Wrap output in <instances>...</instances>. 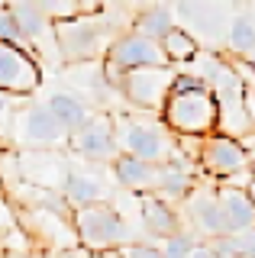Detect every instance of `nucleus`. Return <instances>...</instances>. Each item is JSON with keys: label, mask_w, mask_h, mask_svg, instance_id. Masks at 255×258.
<instances>
[{"label": "nucleus", "mask_w": 255, "mask_h": 258, "mask_svg": "<svg viewBox=\"0 0 255 258\" xmlns=\"http://www.w3.org/2000/svg\"><path fill=\"white\" fill-rule=\"evenodd\" d=\"M52 36H55V48L61 52V58L71 61V64L97 61L100 55H107L110 42L116 39L113 36V23H110L103 13H94V10L78 13L75 20L55 23Z\"/></svg>", "instance_id": "1"}, {"label": "nucleus", "mask_w": 255, "mask_h": 258, "mask_svg": "<svg viewBox=\"0 0 255 258\" xmlns=\"http://www.w3.org/2000/svg\"><path fill=\"white\" fill-rule=\"evenodd\" d=\"M162 119L171 136H197V139H204V136L220 129V113H217V100H213L210 87L168 94V100L162 107Z\"/></svg>", "instance_id": "2"}, {"label": "nucleus", "mask_w": 255, "mask_h": 258, "mask_svg": "<svg viewBox=\"0 0 255 258\" xmlns=\"http://www.w3.org/2000/svg\"><path fill=\"white\" fill-rule=\"evenodd\" d=\"M116 123V145L119 155H130L149 165H165L171 161L174 149V136L165 126L149 123V119H133V116H113Z\"/></svg>", "instance_id": "3"}, {"label": "nucleus", "mask_w": 255, "mask_h": 258, "mask_svg": "<svg viewBox=\"0 0 255 258\" xmlns=\"http://www.w3.org/2000/svg\"><path fill=\"white\" fill-rule=\"evenodd\" d=\"M71 229L75 239H81L94 252H110V248L126 245V216L113 204H91L71 210Z\"/></svg>", "instance_id": "4"}, {"label": "nucleus", "mask_w": 255, "mask_h": 258, "mask_svg": "<svg viewBox=\"0 0 255 258\" xmlns=\"http://www.w3.org/2000/svg\"><path fill=\"white\" fill-rule=\"evenodd\" d=\"M201 78H210L207 87H213V100H217V113H220V126H226V136L242 133L249 126V113H245V84L239 78V71L233 64L213 58L207 61V75Z\"/></svg>", "instance_id": "5"}, {"label": "nucleus", "mask_w": 255, "mask_h": 258, "mask_svg": "<svg viewBox=\"0 0 255 258\" xmlns=\"http://www.w3.org/2000/svg\"><path fill=\"white\" fill-rule=\"evenodd\" d=\"M142 68H171L165 58L162 45L152 39L139 36V32H119L107 48V71L116 78L130 75V71H142Z\"/></svg>", "instance_id": "6"}, {"label": "nucleus", "mask_w": 255, "mask_h": 258, "mask_svg": "<svg viewBox=\"0 0 255 258\" xmlns=\"http://www.w3.org/2000/svg\"><path fill=\"white\" fill-rule=\"evenodd\" d=\"M68 149L78 158L94 161V165H113L119 158V145H116V123L110 113H94L78 133L68 136Z\"/></svg>", "instance_id": "7"}, {"label": "nucleus", "mask_w": 255, "mask_h": 258, "mask_svg": "<svg viewBox=\"0 0 255 258\" xmlns=\"http://www.w3.org/2000/svg\"><path fill=\"white\" fill-rule=\"evenodd\" d=\"M13 139L26 149H68V133L52 119V113L42 103L17 107L13 116Z\"/></svg>", "instance_id": "8"}, {"label": "nucleus", "mask_w": 255, "mask_h": 258, "mask_svg": "<svg viewBox=\"0 0 255 258\" xmlns=\"http://www.w3.org/2000/svg\"><path fill=\"white\" fill-rule=\"evenodd\" d=\"M171 81H174V68H142L116 78V84H119V94L136 110L162 113L165 100L171 94Z\"/></svg>", "instance_id": "9"}, {"label": "nucleus", "mask_w": 255, "mask_h": 258, "mask_svg": "<svg viewBox=\"0 0 255 258\" xmlns=\"http://www.w3.org/2000/svg\"><path fill=\"white\" fill-rule=\"evenodd\" d=\"M42 84V64L33 48L0 42V91L10 97H29Z\"/></svg>", "instance_id": "10"}, {"label": "nucleus", "mask_w": 255, "mask_h": 258, "mask_svg": "<svg viewBox=\"0 0 255 258\" xmlns=\"http://www.w3.org/2000/svg\"><path fill=\"white\" fill-rule=\"evenodd\" d=\"M201 165L213 177H236L249 168V152L239 145V139L226 133H210L201 139Z\"/></svg>", "instance_id": "11"}, {"label": "nucleus", "mask_w": 255, "mask_h": 258, "mask_svg": "<svg viewBox=\"0 0 255 258\" xmlns=\"http://www.w3.org/2000/svg\"><path fill=\"white\" fill-rule=\"evenodd\" d=\"M171 13L184 20V26H181V29H187L190 36H194V32H201L204 42L217 45L220 39H226V23H229L226 7L207 4V0H190V4H178Z\"/></svg>", "instance_id": "12"}, {"label": "nucleus", "mask_w": 255, "mask_h": 258, "mask_svg": "<svg viewBox=\"0 0 255 258\" xmlns=\"http://www.w3.org/2000/svg\"><path fill=\"white\" fill-rule=\"evenodd\" d=\"M184 213L190 226H194V232H201V236L210 242L217 236H226V229H223V216H220V204H217V190L213 187H197L184 197Z\"/></svg>", "instance_id": "13"}, {"label": "nucleus", "mask_w": 255, "mask_h": 258, "mask_svg": "<svg viewBox=\"0 0 255 258\" xmlns=\"http://www.w3.org/2000/svg\"><path fill=\"white\" fill-rule=\"evenodd\" d=\"M61 197L71 207H91V204H110V184L97 171H84V168H68L61 177Z\"/></svg>", "instance_id": "14"}, {"label": "nucleus", "mask_w": 255, "mask_h": 258, "mask_svg": "<svg viewBox=\"0 0 255 258\" xmlns=\"http://www.w3.org/2000/svg\"><path fill=\"white\" fill-rule=\"evenodd\" d=\"M217 204H220V216H223L226 236L255 229V204H252V197H249L245 187H229V184H223V187H217Z\"/></svg>", "instance_id": "15"}, {"label": "nucleus", "mask_w": 255, "mask_h": 258, "mask_svg": "<svg viewBox=\"0 0 255 258\" xmlns=\"http://www.w3.org/2000/svg\"><path fill=\"white\" fill-rule=\"evenodd\" d=\"M110 168H113L116 181L123 184L126 190H136L139 197L155 194L158 177H162V165H149V161H139V158H130V155H119Z\"/></svg>", "instance_id": "16"}, {"label": "nucleus", "mask_w": 255, "mask_h": 258, "mask_svg": "<svg viewBox=\"0 0 255 258\" xmlns=\"http://www.w3.org/2000/svg\"><path fill=\"white\" fill-rule=\"evenodd\" d=\"M42 107L52 113V119H55V123H58L61 129H65L68 136H71V133H78V129H81L87 119L94 116L84 97H78V94H71V91H52V94H49V100H45Z\"/></svg>", "instance_id": "17"}, {"label": "nucleus", "mask_w": 255, "mask_h": 258, "mask_svg": "<svg viewBox=\"0 0 255 258\" xmlns=\"http://www.w3.org/2000/svg\"><path fill=\"white\" fill-rule=\"evenodd\" d=\"M139 213H142L146 232L155 236V239H168V236H174V232H181L178 210H174L171 204H165L162 197H155V194H146V197L139 200Z\"/></svg>", "instance_id": "18"}, {"label": "nucleus", "mask_w": 255, "mask_h": 258, "mask_svg": "<svg viewBox=\"0 0 255 258\" xmlns=\"http://www.w3.org/2000/svg\"><path fill=\"white\" fill-rule=\"evenodd\" d=\"M7 10H10V16L17 20V26L23 32V39H26V45L36 48L42 45V39L49 36L52 42H55V36H52V23L42 16V10L33 4V0H20V4H7Z\"/></svg>", "instance_id": "19"}, {"label": "nucleus", "mask_w": 255, "mask_h": 258, "mask_svg": "<svg viewBox=\"0 0 255 258\" xmlns=\"http://www.w3.org/2000/svg\"><path fill=\"white\" fill-rule=\"evenodd\" d=\"M178 155V152H174ZM171 155V161L162 165V177H158L155 197H162L165 204H174V200H184L190 190H194V181H190L187 168H181V161Z\"/></svg>", "instance_id": "20"}, {"label": "nucleus", "mask_w": 255, "mask_h": 258, "mask_svg": "<svg viewBox=\"0 0 255 258\" xmlns=\"http://www.w3.org/2000/svg\"><path fill=\"white\" fill-rule=\"evenodd\" d=\"M174 26H178V20H174L171 7L152 4V7H146V10H139L136 23H133V32H139V36H146V39H152V42L162 45V39L168 36Z\"/></svg>", "instance_id": "21"}, {"label": "nucleus", "mask_w": 255, "mask_h": 258, "mask_svg": "<svg viewBox=\"0 0 255 258\" xmlns=\"http://www.w3.org/2000/svg\"><path fill=\"white\" fill-rule=\"evenodd\" d=\"M226 45L233 48L236 55L249 58L255 52V16L252 13H236L229 16L226 23Z\"/></svg>", "instance_id": "22"}, {"label": "nucleus", "mask_w": 255, "mask_h": 258, "mask_svg": "<svg viewBox=\"0 0 255 258\" xmlns=\"http://www.w3.org/2000/svg\"><path fill=\"white\" fill-rule=\"evenodd\" d=\"M162 52L168 64H184V61H194L197 52H201V42H197V36H190L187 29L174 26L168 36L162 39Z\"/></svg>", "instance_id": "23"}, {"label": "nucleus", "mask_w": 255, "mask_h": 258, "mask_svg": "<svg viewBox=\"0 0 255 258\" xmlns=\"http://www.w3.org/2000/svg\"><path fill=\"white\" fill-rule=\"evenodd\" d=\"M162 258H187L190 252L197 248V239L190 236V232H174V236H168V239H162Z\"/></svg>", "instance_id": "24"}, {"label": "nucleus", "mask_w": 255, "mask_h": 258, "mask_svg": "<svg viewBox=\"0 0 255 258\" xmlns=\"http://www.w3.org/2000/svg\"><path fill=\"white\" fill-rule=\"evenodd\" d=\"M0 42H7V45H20V48H29L26 45V39H23V32L17 26V20L10 16V10H7V4L0 7Z\"/></svg>", "instance_id": "25"}, {"label": "nucleus", "mask_w": 255, "mask_h": 258, "mask_svg": "<svg viewBox=\"0 0 255 258\" xmlns=\"http://www.w3.org/2000/svg\"><path fill=\"white\" fill-rule=\"evenodd\" d=\"M119 258H162V248L158 245H149V242H126L119 245Z\"/></svg>", "instance_id": "26"}, {"label": "nucleus", "mask_w": 255, "mask_h": 258, "mask_svg": "<svg viewBox=\"0 0 255 258\" xmlns=\"http://www.w3.org/2000/svg\"><path fill=\"white\" fill-rule=\"evenodd\" d=\"M13 116H17V97L0 91V133H7L13 126Z\"/></svg>", "instance_id": "27"}, {"label": "nucleus", "mask_w": 255, "mask_h": 258, "mask_svg": "<svg viewBox=\"0 0 255 258\" xmlns=\"http://www.w3.org/2000/svg\"><path fill=\"white\" fill-rule=\"evenodd\" d=\"M236 248H239V258H255V229H245V232H236Z\"/></svg>", "instance_id": "28"}, {"label": "nucleus", "mask_w": 255, "mask_h": 258, "mask_svg": "<svg viewBox=\"0 0 255 258\" xmlns=\"http://www.w3.org/2000/svg\"><path fill=\"white\" fill-rule=\"evenodd\" d=\"M13 226H17V216H13V207L7 204L4 197H0V232H4V229H13Z\"/></svg>", "instance_id": "29"}, {"label": "nucleus", "mask_w": 255, "mask_h": 258, "mask_svg": "<svg viewBox=\"0 0 255 258\" xmlns=\"http://www.w3.org/2000/svg\"><path fill=\"white\" fill-rule=\"evenodd\" d=\"M187 258H213V255H210V248H207V245H197Z\"/></svg>", "instance_id": "30"}, {"label": "nucleus", "mask_w": 255, "mask_h": 258, "mask_svg": "<svg viewBox=\"0 0 255 258\" xmlns=\"http://www.w3.org/2000/svg\"><path fill=\"white\" fill-rule=\"evenodd\" d=\"M245 61H249V68H252V75H255V52H252V55H249Z\"/></svg>", "instance_id": "31"}, {"label": "nucleus", "mask_w": 255, "mask_h": 258, "mask_svg": "<svg viewBox=\"0 0 255 258\" xmlns=\"http://www.w3.org/2000/svg\"><path fill=\"white\" fill-rule=\"evenodd\" d=\"M245 190H249V197H252V204H255V181H252V184H249Z\"/></svg>", "instance_id": "32"}]
</instances>
